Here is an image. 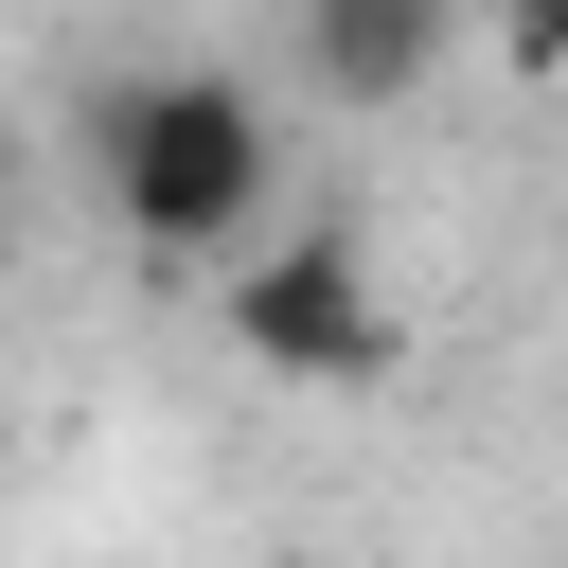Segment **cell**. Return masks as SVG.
I'll return each instance as SVG.
<instances>
[{
  "mask_svg": "<svg viewBox=\"0 0 568 568\" xmlns=\"http://www.w3.org/2000/svg\"><path fill=\"white\" fill-rule=\"evenodd\" d=\"M89 195H106V231L124 248H160V266H248L266 248V195H284V124H266V89L248 71H124L106 106H89Z\"/></svg>",
  "mask_w": 568,
  "mask_h": 568,
  "instance_id": "obj_1",
  "label": "cell"
},
{
  "mask_svg": "<svg viewBox=\"0 0 568 568\" xmlns=\"http://www.w3.org/2000/svg\"><path fill=\"white\" fill-rule=\"evenodd\" d=\"M213 320H231V355H248L266 390H373V373H390V284H373V248H355L337 213H284V231L213 284Z\"/></svg>",
  "mask_w": 568,
  "mask_h": 568,
  "instance_id": "obj_2",
  "label": "cell"
},
{
  "mask_svg": "<svg viewBox=\"0 0 568 568\" xmlns=\"http://www.w3.org/2000/svg\"><path fill=\"white\" fill-rule=\"evenodd\" d=\"M444 36H462V0H302L320 106H408V89L444 71Z\"/></svg>",
  "mask_w": 568,
  "mask_h": 568,
  "instance_id": "obj_3",
  "label": "cell"
},
{
  "mask_svg": "<svg viewBox=\"0 0 568 568\" xmlns=\"http://www.w3.org/2000/svg\"><path fill=\"white\" fill-rule=\"evenodd\" d=\"M497 53H515L532 89H568V0H497Z\"/></svg>",
  "mask_w": 568,
  "mask_h": 568,
  "instance_id": "obj_4",
  "label": "cell"
}]
</instances>
